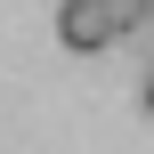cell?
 I'll use <instances>...</instances> for the list:
<instances>
[{"label":"cell","instance_id":"cell-2","mask_svg":"<svg viewBox=\"0 0 154 154\" xmlns=\"http://www.w3.org/2000/svg\"><path fill=\"white\" fill-rule=\"evenodd\" d=\"M106 16H114V32H138L146 24V0H106Z\"/></svg>","mask_w":154,"mask_h":154},{"label":"cell","instance_id":"cell-3","mask_svg":"<svg viewBox=\"0 0 154 154\" xmlns=\"http://www.w3.org/2000/svg\"><path fill=\"white\" fill-rule=\"evenodd\" d=\"M146 114H154V73H146Z\"/></svg>","mask_w":154,"mask_h":154},{"label":"cell","instance_id":"cell-1","mask_svg":"<svg viewBox=\"0 0 154 154\" xmlns=\"http://www.w3.org/2000/svg\"><path fill=\"white\" fill-rule=\"evenodd\" d=\"M57 41L89 57V49H114L122 32H114V16H106V0H65V8H57Z\"/></svg>","mask_w":154,"mask_h":154}]
</instances>
